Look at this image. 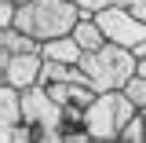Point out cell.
I'll use <instances>...</instances> for the list:
<instances>
[{"label":"cell","instance_id":"obj_2","mask_svg":"<svg viewBox=\"0 0 146 143\" xmlns=\"http://www.w3.org/2000/svg\"><path fill=\"white\" fill-rule=\"evenodd\" d=\"M80 70L95 92H124V85L139 73V59L121 44H102L99 52H84Z\"/></svg>","mask_w":146,"mask_h":143},{"label":"cell","instance_id":"obj_3","mask_svg":"<svg viewBox=\"0 0 146 143\" xmlns=\"http://www.w3.org/2000/svg\"><path fill=\"white\" fill-rule=\"evenodd\" d=\"M135 114H139V107L128 99L124 92H99L95 103L84 110V121H88L95 140H117L121 128H124Z\"/></svg>","mask_w":146,"mask_h":143},{"label":"cell","instance_id":"obj_12","mask_svg":"<svg viewBox=\"0 0 146 143\" xmlns=\"http://www.w3.org/2000/svg\"><path fill=\"white\" fill-rule=\"evenodd\" d=\"M124 95H128L139 110H146V77H143V73H135V77L124 85Z\"/></svg>","mask_w":146,"mask_h":143},{"label":"cell","instance_id":"obj_7","mask_svg":"<svg viewBox=\"0 0 146 143\" xmlns=\"http://www.w3.org/2000/svg\"><path fill=\"white\" fill-rule=\"evenodd\" d=\"M0 143H62V136H58V128H40L22 121V125L0 132Z\"/></svg>","mask_w":146,"mask_h":143},{"label":"cell","instance_id":"obj_6","mask_svg":"<svg viewBox=\"0 0 146 143\" xmlns=\"http://www.w3.org/2000/svg\"><path fill=\"white\" fill-rule=\"evenodd\" d=\"M62 103H55L51 92L44 88V85H33V88L22 92V121H29V125H40V128H58L62 121Z\"/></svg>","mask_w":146,"mask_h":143},{"label":"cell","instance_id":"obj_10","mask_svg":"<svg viewBox=\"0 0 146 143\" xmlns=\"http://www.w3.org/2000/svg\"><path fill=\"white\" fill-rule=\"evenodd\" d=\"M22 125V92L11 85H0V132Z\"/></svg>","mask_w":146,"mask_h":143},{"label":"cell","instance_id":"obj_16","mask_svg":"<svg viewBox=\"0 0 146 143\" xmlns=\"http://www.w3.org/2000/svg\"><path fill=\"white\" fill-rule=\"evenodd\" d=\"M143 114H146V110H143Z\"/></svg>","mask_w":146,"mask_h":143},{"label":"cell","instance_id":"obj_8","mask_svg":"<svg viewBox=\"0 0 146 143\" xmlns=\"http://www.w3.org/2000/svg\"><path fill=\"white\" fill-rule=\"evenodd\" d=\"M40 55L44 59H55V62H70V66H80L84 59V48L77 44V37H55V40H44L40 44Z\"/></svg>","mask_w":146,"mask_h":143},{"label":"cell","instance_id":"obj_9","mask_svg":"<svg viewBox=\"0 0 146 143\" xmlns=\"http://www.w3.org/2000/svg\"><path fill=\"white\" fill-rule=\"evenodd\" d=\"M73 37H77V44H80L84 52H99L102 44H110L106 33H102V26L95 22V11H88V7H80V22H77Z\"/></svg>","mask_w":146,"mask_h":143},{"label":"cell","instance_id":"obj_15","mask_svg":"<svg viewBox=\"0 0 146 143\" xmlns=\"http://www.w3.org/2000/svg\"><path fill=\"white\" fill-rule=\"evenodd\" d=\"M139 73H143V77H146V59H139Z\"/></svg>","mask_w":146,"mask_h":143},{"label":"cell","instance_id":"obj_5","mask_svg":"<svg viewBox=\"0 0 146 143\" xmlns=\"http://www.w3.org/2000/svg\"><path fill=\"white\" fill-rule=\"evenodd\" d=\"M40 70H44V55L40 52H7V48H0V81L4 85H11V88L18 92H26V88H33V85H40Z\"/></svg>","mask_w":146,"mask_h":143},{"label":"cell","instance_id":"obj_4","mask_svg":"<svg viewBox=\"0 0 146 143\" xmlns=\"http://www.w3.org/2000/svg\"><path fill=\"white\" fill-rule=\"evenodd\" d=\"M95 22L102 26L110 44H121L135 59H146V18H139L135 11H128L121 4H110L102 11H95Z\"/></svg>","mask_w":146,"mask_h":143},{"label":"cell","instance_id":"obj_11","mask_svg":"<svg viewBox=\"0 0 146 143\" xmlns=\"http://www.w3.org/2000/svg\"><path fill=\"white\" fill-rule=\"evenodd\" d=\"M0 48L22 55V52H40V40L29 37V33H22L18 26H11V30H0Z\"/></svg>","mask_w":146,"mask_h":143},{"label":"cell","instance_id":"obj_13","mask_svg":"<svg viewBox=\"0 0 146 143\" xmlns=\"http://www.w3.org/2000/svg\"><path fill=\"white\" fill-rule=\"evenodd\" d=\"M77 7H88V11H102V7H110V4H117V0H73Z\"/></svg>","mask_w":146,"mask_h":143},{"label":"cell","instance_id":"obj_14","mask_svg":"<svg viewBox=\"0 0 146 143\" xmlns=\"http://www.w3.org/2000/svg\"><path fill=\"white\" fill-rule=\"evenodd\" d=\"M121 7H128V11H135L139 18H146V0H117Z\"/></svg>","mask_w":146,"mask_h":143},{"label":"cell","instance_id":"obj_1","mask_svg":"<svg viewBox=\"0 0 146 143\" xmlns=\"http://www.w3.org/2000/svg\"><path fill=\"white\" fill-rule=\"evenodd\" d=\"M77 22H80V7L73 0H29V4H18V18H15L18 30L36 37L40 44L55 37H70Z\"/></svg>","mask_w":146,"mask_h":143}]
</instances>
